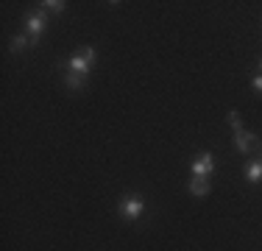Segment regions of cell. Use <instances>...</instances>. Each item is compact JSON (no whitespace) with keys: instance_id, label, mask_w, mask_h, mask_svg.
<instances>
[{"instance_id":"cell-8","label":"cell","mask_w":262,"mask_h":251,"mask_svg":"<svg viewBox=\"0 0 262 251\" xmlns=\"http://www.w3.org/2000/svg\"><path fill=\"white\" fill-rule=\"evenodd\" d=\"M246 181H251V184H259V181H262V156H257L254 162H248Z\"/></svg>"},{"instance_id":"cell-11","label":"cell","mask_w":262,"mask_h":251,"mask_svg":"<svg viewBox=\"0 0 262 251\" xmlns=\"http://www.w3.org/2000/svg\"><path fill=\"white\" fill-rule=\"evenodd\" d=\"M229 126H232V129L234 131H240L243 129V120H240V115H237V112L232 109V112H229Z\"/></svg>"},{"instance_id":"cell-13","label":"cell","mask_w":262,"mask_h":251,"mask_svg":"<svg viewBox=\"0 0 262 251\" xmlns=\"http://www.w3.org/2000/svg\"><path fill=\"white\" fill-rule=\"evenodd\" d=\"M257 67H259V75H262V59H259V65H257Z\"/></svg>"},{"instance_id":"cell-10","label":"cell","mask_w":262,"mask_h":251,"mask_svg":"<svg viewBox=\"0 0 262 251\" xmlns=\"http://www.w3.org/2000/svg\"><path fill=\"white\" fill-rule=\"evenodd\" d=\"M26 48H34V42H31V36H23V34H17L14 39H11V53H23Z\"/></svg>"},{"instance_id":"cell-3","label":"cell","mask_w":262,"mask_h":251,"mask_svg":"<svg viewBox=\"0 0 262 251\" xmlns=\"http://www.w3.org/2000/svg\"><path fill=\"white\" fill-rule=\"evenodd\" d=\"M45 25H48V14L45 11H31V14L26 17V28H28V36H31V42H39V36L45 34Z\"/></svg>"},{"instance_id":"cell-4","label":"cell","mask_w":262,"mask_h":251,"mask_svg":"<svg viewBox=\"0 0 262 251\" xmlns=\"http://www.w3.org/2000/svg\"><path fill=\"white\" fill-rule=\"evenodd\" d=\"M234 148L240 151V154H251V151L262 148V142H259L257 134H251V131L240 129V131H234Z\"/></svg>"},{"instance_id":"cell-5","label":"cell","mask_w":262,"mask_h":251,"mask_svg":"<svg viewBox=\"0 0 262 251\" xmlns=\"http://www.w3.org/2000/svg\"><path fill=\"white\" fill-rule=\"evenodd\" d=\"M67 70H70V73H81V75H90L92 65H90V59H86V56L78 50L76 56H70V59H67Z\"/></svg>"},{"instance_id":"cell-1","label":"cell","mask_w":262,"mask_h":251,"mask_svg":"<svg viewBox=\"0 0 262 251\" xmlns=\"http://www.w3.org/2000/svg\"><path fill=\"white\" fill-rule=\"evenodd\" d=\"M190 171H192V176H198V179H209L212 171H215V156H212L209 151L195 154L192 162H190Z\"/></svg>"},{"instance_id":"cell-12","label":"cell","mask_w":262,"mask_h":251,"mask_svg":"<svg viewBox=\"0 0 262 251\" xmlns=\"http://www.w3.org/2000/svg\"><path fill=\"white\" fill-rule=\"evenodd\" d=\"M251 87H254V92H259V95H262V75H254Z\"/></svg>"},{"instance_id":"cell-9","label":"cell","mask_w":262,"mask_h":251,"mask_svg":"<svg viewBox=\"0 0 262 251\" xmlns=\"http://www.w3.org/2000/svg\"><path fill=\"white\" fill-rule=\"evenodd\" d=\"M64 0H45V3H39V9L45 11V14H61L64 11Z\"/></svg>"},{"instance_id":"cell-6","label":"cell","mask_w":262,"mask_h":251,"mask_svg":"<svg viewBox=\"0 0 262 251\" xmlns=\"http://www.w3.org/2000/svg\"><path fill=\"white\" fill-rule=\"evenodd\" d=\"M187 190H190V196L201 198V196H207V193L212 190V184H209V179H198V176H192L190 184H187Z\"/></svg>"},{"instance_id":"cell-2","label":"cell","mask_w":262,"mask_h":251,"mask_svg":"<svg viewBox=\"0 0 262 251\" xmlns=\"http://www.w3.org/2000/svg\"><path fill=\"white\" fill-rule=\"evenodd\" d=\"M120 218H126V221H137V218L145 212V201H142V196H126L120 198Z\"/></svg>"},{"instance_id":"cell-7","label":"cell","mask_w":262,"mask_h":251,"mask_svg":"<svg viewBox=\"0 0 262 251\" xmlns=\"http://www.w3.org/2000/svg\"><path fill=\"white\" fill-rule=\"evenodd\" d=\"M64 87H67L70 92L84 90V87H86V75H81V73H70V70H67V73H64Z\"/></svg>"}]
</instances>
